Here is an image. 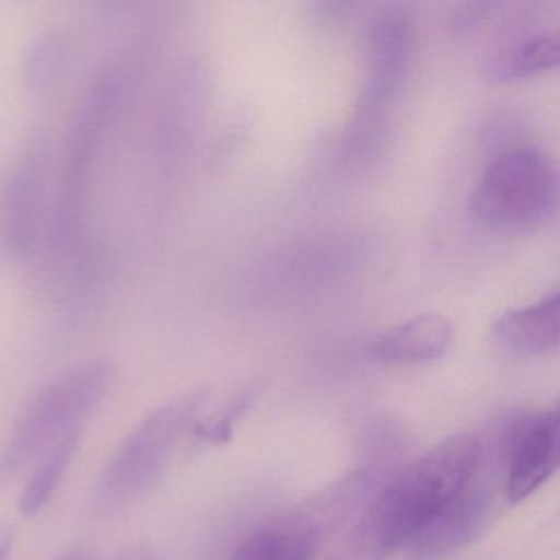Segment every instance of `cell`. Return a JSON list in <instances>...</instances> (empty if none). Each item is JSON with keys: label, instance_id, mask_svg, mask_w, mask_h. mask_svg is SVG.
Masks as SVG:
<instances>
[{"label": "cell", "instance_id": "obj_8", "mask_svg": "<svg viewBox=\"0 0 560 560\" xmlns=\"http://www.w3.org/2000/svg\"><path fill=\"white\" fill-rule=\"evenodd\" d=\"M490 510V491L478 481L477 475L412 537L408 544L412 557L439 559L467 546L487 526Z\"/></svg>", "mask_w": 560, "mask_h": 560}, {"label": "cell", "instance_id": "obj_2", "mask_svg": "<svg viewBox=\"0 0 560 560\" xmlns=\"http://www.w3.org/2000/svg\"><path fill=\"white\" fill-rule=\"evenodd\" d=\"M132 65L120 60L104 68L84 94L65 155L60 191L51 211L50 241L60 255H77L86 232L88 198L93 165L100 156L107 130L132 88Z\"/></svg>", "mask_w": 560, "mask_h": 560}, {"label": "cell", "instance_id": "obj_5", "mask_svg": "<svg viewBox=\"0 0 560 560\" xmlns=\"http://www.w3.org/2000/svg\"><path fill=\"white\" fill-rule=\"evenodd\" d=\"M556 205V165L533 145H513L498 153L470 199L478 221L503 232L530 231L549 219Z\"/></svg>", "mask_w": 560, "mask_h": 560}, {"label": "cell", "instance_id": "obj_11", "mask_svg": "<svg viewBox=\"0 0 560 560\" xmlns=\"http://www.w3.org/2000/svg\"><path fill=\"white\" fill-rule=\"evenodd\" d=\"M411 24L399 12H389L373 27L370 40L372 80L366 91L370 106L382 103L398 86L411 55Z\"/></svg>", "mask_w": 560, "mask_h": 560}, {"label": "cell", "instance_id": "obj_18", "mask_svg": "<svg viewBox=\"0 0 560 560\" xmlns=\"http://www.w3.org/2000/svg\"><path fill=\"white\" fill-rule=\"evenodd\" d=\"M14 546V529L11 524L0 523V560H9Z\"/></svg>", "mask_w": 560, "mask_h": 560}, {"label": "cell", "instance_id": "obj_3", "mask_svg": "<svg viewBox=\"0 0 560 560\" xmlns=\"http://www.w3.org/2000/svg\"><path fill=\"white\" fill-rule=\"evenodd\" d=\"M114 378L116 366L110 360L88 359L48 382L19 416L0 452V485L40 460L71 432L81 431L113 388Z\"/></svg>", "mask_w": 560, "mask_h": 560}, {"label": "cell", "instance_id": "obj_15", "mask_svg": "<svg viewBox=\"0 0 560 560\" xmlns=\"http://www.w3.org/2000/svg\"><path fill=\"white\" fill-rule=\"evenodd\" d=\"M70 57V38L61 31H47L34 38L24 61V80L28 90L47 93L63 77Z\"/></svg>", "mask_w": 560, "mask_h": 560}, {"label": "cell", "instance_id": "obj_7", "mask_svg": "<svg viewBox=\"0 0 560 560\" xmlns=\"http://www.w3.org/2000/svg\"><path fill=\"white\" fill-rule=\"evenodd\" d=\"M506 494L520 503L539 490L559 465V416L536 412L517 419L504 439Z\"/></svg>", "mask_w": 560, "mask_h": 560}, {"label": "cell", "instance_id": "obj_16", "mask_svg": "<svg viewBox=\"0 0 560 560\" xmlns=\"http://www.w3.org/2000/svg\"><path fill=\"white\" fill-rule=\"evenodd\" d=\"M247 402V395L238 396V398L234 399V401H232L224 411L219 412L214 418L208 419V421L202 422V424H198V428H196V434H198V438L205 439V441H229V438H231L232 425H234L235 419L242 415Z\"/></svg>", "mask_w": 560, "mask_h": 560}, {"label": "cell", "instance_id": "obj_12", "mask_svg": "<svg viewBox=\"0 0 560 560\" xmlns=\"http://www.w3.org/2000/svg\"><path fill=\"white\" fill-rule=\"evenodd\" d=\"M320 542L319 536L284 516L242 540L229 560H314Z\"/></svg>", "mask_w": 560, "mask_h": 560}, {"label": "cell", "instance_id": "obj_4", "mask_svg": "<svg viewBox=\"0 0 560 560\" xmlns=\"http://www.w3.org/2000/svg\"><path fill=\"white\" fill-rule=\"evenodd\" d=\"M205 393L172 399L150 411L119 442L94 485L93 500L100 510L126 506L159 481L199 408Z\"/></svg>", "mask_w": 560, "mask_h": 560}, {"label": "cell", "instance_id": "obj_10", "mask_svg": "<svg viewBox=\"0 0 560 560\" xmlns=\"http://www.w3.org/2000/svg\"><path fill=\"white\" fill-rule=\"evenodd\" d=\"M559 291L553 288L534 303L504 311L493 323V336L517 355H539L559 346Z\"/></svg>", "mask_w": 560, "mask_h": 560}, {"label": "cell", "instance_id": "obj_14", "mask_svg": "<svg viewBox=\"0 0 560 560\" xmlns=\"http://www.w3.org/2000/svg\"><path fill=\"white\" fill-rule=\"evenodd\" d=\"M559 63V32H539L500 51L490 63V77L508 81L533 77Z\"/></svg>", "mask_w": 560, "mask_h": 560}, {"label": "cell", "instance_id": "obj_17", "mask_svg": "<svg viewBox=\"0 0 560 560\" xmlns=\"http://www.w3.org/2000/svg\"><path fill=\"white\" fill-rule=\"evenodd\" d=\"M113 560H153V556L149 547L136 544V546H129L126 549L119 550Z\"/></svg>", "mask_w": 560, "mask_h": 560}, {"label": "cell", "instance_id": "obj_9", "mask_svg": "<svg viewBox=\"0 0 560 560\" xmlns=\"http://www.w3.org/2000/svg\"><path fill=\"white\" fill-rule=\"evenodd\" d=\"M454 326L439 313H422L372 340V357L388 363L431 362L447 352Z\"/></svg>", "mask_w": 560, "mask_h": 560}, {"label": "cell", "instance_id": "obj_6", "mask_svg": "<svg viewBox=\"0 0 560 560\" xmlns=\"http://www.w3.org/2000/svg\"><path fill=\"white\" fill-rule=\"evenodd\" d=\"M2 221L5 242L19 257L31 255L45 228L50 229L48 156L42 143H32L19 156L5 188Z\"/></svg>", "mask_w": 560, "mask_h": 560}, {"label": "cell", "instance_id": "obj_19", "mask_svg": "<svg viewBox=\"0 0 560 560\" xmlns=\"http://www.w3.org/2000/svg\"><path fill=\"white\" fill-rule=\"evenodd\" d=\"M55 560H93V557H91V553L88 552L84 547L78 546L65 550V552Z\"/></svg>", "mask_w": 560, "mask_h": 560}, {"label": "cell", "instance_id": "obj_13", "mask_svg": "<svg viewBox=\"0 0 560 560\" xmlns=\"http://www.w3.org/2000/svg\"><path fill=\"white\" fill-rule=\"evenodd\" d=\"M80 441L81 431L71 432L38 460V467L35 468L19 500V510L24 516H35L50 503L77 457Z\"/></svg>", "mask_w": 560, "mask_h": 560}, {"label": "cell", "instance_id": "obj_1", "mask_svg": "<svg viewBox=\"0 0 560 560\" xmlns=\"http://www.w3.org/2000/svg\"><path fill=\"white\" fill-rule=\"evenodd\" d=\"M480 468L481 442L475 432L445 439L383 483L337 540L329 560H383L408 546Z\"/></svg>", "mask_w": 560, "mask_h": 560}]
</instances>
